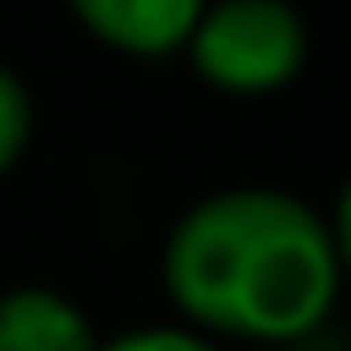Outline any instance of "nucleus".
<instances>
[{"instance_id":"obj_1","label":"nucleus","mask_w":351,"mask_h":351,"mask_svg":"<svg viewBox=\"0 0 351 351\" xmlns=\"http://www.w3.org/2000/svg\"><path fill=\"white\" fill-rule=\"evenodd\" d=\"M165 285L197 324L247 340L307 335L335 291L329 225L291 192L230 186L192 203L165 241Z\"/></svg>"},{"instance_id":"obj_5","label":"nucleus","mask_w":351,"mask_h":351,"mask_svg":"<svg viewBox=\"0 0 351 351\" xmlns=\"http://www.w3.org/2000/svg\"><path fill=\"white\" fill-rule=\"evenodd\" d=\"M27 126H33V104H27V88L16 82V71L0 66V170L22 154L27 143Z\"/></svg>"},{"instance_id":"obj_3","label":"nucleus","mask_w":351,"mask_h":351,"mask_svg":"<svg viewBox=\"0 0 351 351\" xmlns=\"http://www.w3.org/2000/svg\"><path fill=\"white\" fill-rule=\"evenodd\" d=\"M197 16V0H77V22L126 55H170L176 44H192Z\"/></svg>"},{"instance_id":"obj_7","label":"nucleus","mask_w":351,"mask_h":351,"mask_svg":"<svg viewBox=\"0 0 351 351\" xmlns=\"http://www.w3.org/2000/svg\"><path fill=\"white\" fill-rule=\"evenodd\" d=\"M329 241H335V258H340V269H351V181H346V186H340V197H335Z\"/></svg>"},{"instance_id":"obj_6","label":"nucleus","mask_w":351,"mask_h":351,"mask_svg":"<svg viewBox=\"0 0 351 351\" xmlns=\"http://www.w3.org/2000/svg\"><path fill=\"white\" fill-rule=\"evenodd\" d=\"M99 351H214L203 335H186V329H165V324H148V329H132V335H115L110 346Z\"/></svg>"},{"instance_id":"obj_2","label":"nucleus","mask_w":351,"mask_h":351,"mask_svg":"<svg viewBox=\"0 0 351 351\" xmlns=\"http://www.w3.org/2000/svg\"><path fill=\"white\" fill-rule=\"evenodd\" d=\"M197 71L225 93H269L296 77L307 60V27L280 0H225L208 5L192 27Z\"/></svg>"},{"instance_id":"obj_4","label":"nucleus","mask_w":351,"mask_h":351,"mask_svg":"<svg viewBox=\"0 0 351 351\" xmlns=\"http://www.w3.org/2000/svg\"><path fill=\"white\" fill-rule=\"evenodd\" d=\"M0 351H99V340L66 296L22 285L0 296Z\"/></svg>"}]
</instances>
